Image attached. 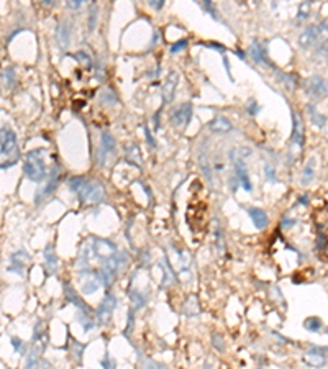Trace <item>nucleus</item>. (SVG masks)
Returning a JSON list of instances; mask_svg holds the SVG:
<instances>
[{
	"mask_svg": "<svg viewBox=\"0 0 328 369\" xmlns=\"http://www.w3.org/2000/svg\"><path fill=\"white\" fill-rule=\"evenodd\" d=\"M69 191L86 205H99L105 200L107 192L104 184L95 181V179L84 177V176H72L67 181Z\"/></svg>",
	"mask_w": 328,
	"mask_h": 369,
	"instance_id": "nucleus-1",
	"label": "nucleus"
},
{
	"mask_svg": "<svg viewBox=\"0 0 328 369\" xmlns=\"http://www.w3.org/2000/svg\"><path fill=\"white\" fill-rule=\"evenodd\" d=\"M44 154H46V149L36 148V149L28 151L25 156L23 172L31 182L39 184L48 177V169H46V164H44Z\"/></svg>",
	"mask_w": 328,
	"mask_h": 369,
	"instance_id": "nucleus-2",
	"label": "nucleus"
},
{
	"mask_svg": "<svg viewBox=\"0 0 328 369\" xmlns=\"http://www.w3.org/2000/svg\"><path fill=\"white\" fill-rule=\"evenodd\" d=\"M0 156L8 159L7 163L0 166V169H8V167H12L13 164L18 163V158H20L16 135L12 128L7 125L0 126Z\"/></svg>",
	"mask_w": 328,
	"mask_h": 369,
	"instance_id": "nucleus-3",
	"label": "nucleus"
},
{
	"mask_svg": "<svg viewBox=\"0 0 328 369\" xmlns=\"http://www.w3.org/2000/svg\"><path fill=\"white\" fill-rule=\"evenodd\" d=\"M228 158H230V163H231V166H233V171H235V174H233L235 181L238 182V186L243 189V191L251 194L253 192V182L250 179V174H248V167L245 164V161H243L245 158H241V156L238 154V149H231Z\"/></svg>",
	"mask_w": 328,
	"mask_h": 369,
	"instance_id": "nucleus-4",
	"label": "nucleus"
},
{
	"mask_svg": "<svg viewBox=\"0 0 328 369\" xmlns=\"http://www.w3.org/2000/svg\"><path fill=\"white\" fill-rule=\"evenodd\" d=\"M117 305H118L117 295L114 292H107L105 297L99 304L97 310H95V322H97L99 327H104L112 320V315H114Z\"/></svg>",
	"mask_w": 328,
	"mask_h": 369,
	"instance_id": "nucleus-5",
	"label": "nucleus"
},
{
	"mask_svg": "<svg viewBox=\"0 0 328 369\" xmlns=\"http://www.w3.org/2000/svg\"><path fill=\"white\" fill-rule=\"evenodd\" d=\"M90 248H92V253L95 258H99L100 262L112 258V256H115L117 253V245L112 242V240H107V238H97V237H92L90 238Z\"/></svg>",
	"mask_w": 328,
	"mask_h": 369,
	"instance_id": "nucleus-6",
	"label": "nucleus"
},
{
	"mask_svg": "<svg viewBox=\"0 0 328 369\" xmlns=\"http://www.w3.org/2000/svg\"><path fill=\"white\" fill-rule=\"evenodd\" d=\"M305 94L314 100L325 99L328 94V81L319 74L310 76L309 79L305 81Z\"/></svg>",
	"mask_w": 328,
	"mask_h": 369,
	"instance_id": "nucleus-7",
	"label": "nucleus"
},
{
	"mask_svg": "<svg viewBox=\"0 0 328 369\" xmlns=\"http://www.w3.org/2000/svg\"><path fill=\"white\" fill-rule=\"evenodd\" d=\"M115 146H117V141L112 133L109 131H104L100 135V146L97 149V156H95V163L97 166H105L107 163V158H109L110 154L115 153Z\"/></svg>",
	"mask_w": 328,
	"mask_h": 369,
	"instance_id": "nucleus-8",
	"label": "nucleus"
},
{
	"mask_svg": "<svg viewBox=\"0 0 328 369\" xmlns=\"http://www.w3.org/2000/svg\"><path fill=\"white\" fill-rule=\"evenodd\" d=\"M28 261H30V254L25 249H18L15 253L10 254V266L7 267L8 272H13L16 276L25 277L26 276V267Z\"/></svg>",
	"mask_w": 328,
	"mask_h": 369,
	"instance_id": "nucleus-9",
	"label": "nucleus"
},
{
	"mask_svg": "<svg viewBox=\"0 0 328 369\" xmlns=\"http://www.w3.org/2000/svg\"><path fill=\"white\" fill-rule=\"evenodd\" d=\"M192 115H194L192 104L190 102H184V104H180L179 107H176L171 112V122H172L174 126L184 128L192 122Z\"/></svg>",
	"mask_w": 328,
	"mask_h": 369,
	"instance_id": "nucleus-10",
	"label": "nucleus"
},
{
	"mask_svg": "<svg viewBox=\"0 0 328 369\" xmlns=\"http://www.w3.org/2000/svg\"><path fill=\"white\" fill-rule=\"evenodd\" d=\"M179 86V74L176 71H169L166 76V81L163 84V91H161V97H163V104H171L174 97H176V91Z\"/></svg>",
	"mask_w": 328,
	"mask_h": 369,
	"instance_id": "nucleus-11",
	"label": "nucleus"
},
{
	"mask_svg": "<svg viewBox=\"0 0 328 369\" xmlns=\"http://www.w3.org/2000/svg\"><path fill=\"white\" fill-rule=\"evenodd\" d=\"M58 186H59V166H58V164H54V166H53V169H51V171L48 172L46 186L43 187V191H39V192L36 194V204H39L43 199H46L48 195L53 194V192L56 191V189H58Z\"/></svg>",
	"mask_w": 328,
	"mask_h": 369,
	"instance_id": "nucleus-12",
	"label": "nucleus"
},
{
	"mask_svg": "<svg viewBox=\"0 0 328 369\" xmlns=\"http://www.w3.org/2000/svg\"><path fill=\"white\" fill-rule=\"evenodd\" d=\"M71 35H72V23L71 20H61L58 26H56V31H54V40H56V44L61 48V49H66L69 46L71 43Z\"/></svg>",
	"mask_w": 328,
	"mask_h": 369,
	"instance_id": "nucleus-13",
	"label": "nucleus"
},
{
	"mask_svg": "<svg viewBox=\"0 0 328 369\" xmlns=\"http://www.w3.org/2000/svg\"><path fill=\"white\" fill-rule=\"evenodd\" d=\"M304 363L314 369H320L327 365V355L322 348H317V346H312L310 350H307L304 353Z\"/></svg>",
	"mask_w": 328,
	"mask_h": 369,
	"instance_id": "nucleus-14",
	"label": "nucleus"
},
{
	"mask_svg": "<svg viewBox=\"0 0 328 369\" xmlns=\"http://www.w3.org/2000/svg\"><path fill=\"white\" fill-rule=\"evenodd\" d=\"M76 322L82 327L84 332H90V330H94L95 327H97L92 307H87V309H77L76 310Z\"/></svg>",
	"mask_w": 328,
	"mask_h": 369,
	"instance_id": "nucleus-15",
	"label": "nucleus"
},
{
	"mask_svg": "<svg viewBox=\"0 0 328 369\" xmlns=\"http://www.w3.org/2000/svg\"><path fill=\"white\" fill-rule=\"evenodd\" d=\"M43 256H44V271H46L48 276H54L59 269V259L54 251V246L51 243L46 245V248L43 251Z\"/></svg>",
	"mask_w": 328,
	"mask_h": 369,
	"instance_id": "nucleus-16",
	"label": "nucleus"
},
{
	"mask_svg": "<svg viewBox=\"0 0 328 369\" xmlns=\"http://www.w3.org/2000/svg\"><path fill=\"white\" fill-rule=\"evenodd\" d=\"M292 144L302 148L305 141V133H304V122L299 112H292Z\"/></svg>",
	"mask_w": 328,
	"mask_h": 369,
	"instance_id": "nucleus-17",
	"label": "nucleus"
},
{
	"mask_svg": "<svg viewBox=\"0 0 328 369\" xmlns=\"http://www.w3.org/2000/svg\"><path fill=\"white\" fill-rule=\"evenodd\" d=\"M99 287H104V284H102V277H100L99 271L95 269L92 274H89L87 277H84L81 290H82L84 295H92V294L97 292Z\"/></svg>",
	"mask_w": 328,
	"mask_h": 369,
	"instance_id": "nucleus-18",
	"label": "nucleus"
},
{
	"mask_svg": "<svg viewBox=\"0 0 328 369\" xmlns=\"http://www.w3.org/2000/svg\"><path fill=\"white\" fill-rule=\"evenodd\" d=\"M319 40V26L317 25H309L299 36V46L304 49H309L317 44Z\"/></svg>",
	"mask_w": 328,
	"mask_h": 369,
	"instance_id": "nucleus-19",
	"label": "nucleus"
},
{
	"mask_svg": "<svg viewBox=\"0 0 328 369\" xmlns=\"http://www.w3.org/2000/svg\"><path fill=\"white\" fill-rule=\"evenodd\" d=\"M208 130L213 133H218V135H227V133L233 130V123H231L227 117L217 115L215 119L210 120V123H208Z\"/></svg>",
	"mask_w": 328,
	"mask_h": 369,
	"instance_id": "nucleus-20",
	"label": "nucleus"
},
{
	"mask_svg": "<svg viewBox=\"0 0 328 369\" xmlns=\"http://www.w3.org/2000/svg\"><path fill=\"white\" fill-rule=\"evenodd\" d=\"M248 217L251 219L256 230H264L269 223V217L266 214V210L258 209V207H250V209H248Z\"/></svg>",
	"mask_w": 328,
	"mask_h": 369,
	"instance_id": "nucleus-21",
	"label": "nucleus"
},
{
	"mask_svg": "<svg viewBox=\"0 0 328 369\" xmlns=\"http://www.w3.org/2000/svg\"><path fill=\"white\" fill-rule=\"evenodd\" d=\"M63 287H64V297H66V300L69 302V304H72L76 307V310L77 309H87V302H84L82 300V297L79 295L77 292H76V289L72 287V286H69L67 282H64L63 284Z\"/></svg>",
	"mask_w": 328,
	"mask_h": 369,
	"instance_id": "nucleus-22",
	"label": "nucleus"
},
{
	"mask_svg": "<svg viewBox=\"0 0 328 369\" xmlns=\"http://www.w3.org/2000/svg\"><path fill=\"white\" fill-rule=\"evenodd\" d=\"M319 40H317V54L325 53L328 48V18L322 20L319 25Z\"/></svg>",
	"mask_w": 328,
	"mask_h": 369,
	"instance_id": "nucleus-23",
	"label": "nucleus"
},
{
	"mask_svg": "<svg viewBox=\"0 0 328 369\" xmlns=\"http://www.w3.org/2000/svg\"><path fill=\"white\" fill-rule=\"evenodd\" d=\"M305 110H307L309 120H310V123H312L314 126L320 128V130H322V128H325V125H327V117L322 114V112L317 110L315 105L307 104V105H305Z\"/></svg>",
	"mask_w": 328,
	"mask_h": 369,
	"instance_id": "nucleus-24",
	"label": "nucleus"
},
{
	"mask_svg": "<svg viewBox=\"0 0 328 369\" xmlns=\"http://www.w3.org/2000/svg\"><path fill=\"white\" fill-rule=\"evenodd\" d=\"M250 56L254 59V63H256V64H261V66H268L269 64V59H268V56H266L264 48L258 41H253L251 43V46H250Z\"/></svg>",
	"mask_w": 328,
	"mask_h": 369,
	"instance_id": "nucleus-25",
	"label": "nucleus"
},
{
	"mask_svg": "<svg viewBox=\"0 0 328 369\" xmlns=\"http://www.w3.org/2000/svg\"><path fill=\"white\" fill-rule=\"evenodd\" d=\"M130 300H132V304H133V310L138 312L141 309H145L146 304H148V295L143 294L138 289H133V290H130Z\"/></svg>",
	"mask_w": 328,
	"mask_h": 369,
	"instance_id": "nucleus-26",
	"label": "nucleus"
},
{
	"mask_svg": "<svg viewBox=\"0 0 328 369\" xmlns=\"http://www.w3.org/2000/svg\"><path fill=\"white\" fill-rule=\"evenodd\" d=\"M0 81H2V86L3 89H12L15 86V81H16V74H15V69L12 66H5L0 72Z\"/></svg>",
	"mask_w": 328,
	"mask_h": 369,
	"instance_id": "nucleus-27",
	"label": "nucleus"
},
{
	"mask_svg": "<svg viewBox=\"0 0 328 369\" xmlns=\"http://www.w3.org/2000/svg\"><path fill=\"white\" fill-rule=\"evenodd\" d=\"M184 314H185V317H189V318H195L197 315L200 314V305H199V300H197L195 295H190V297H187V300H185Z\"/></svg>",
	"mask_w": 328,
	"mask_h": 369,
	"instance_id": "nucleus-28",
	"label": "nucleus"
},
{
	"mask_svg": "<svg viewBox=\"0 0 328 369\" xmlns=\"http://www.w3.org/2000/svg\"><path fill=\"white\" fill-rule=\"evenodd\" d=\"M314 177H315V158H310L302 171V177H301L302 186H309L314 181Z\"/></svg>",
	"mask_w": 328,
	"mask_h": 369,
	"instance_id": "nucleus-29",
	"label": "nucleus"
},
{
	"mask_svg": "<svg viewBox=\"0 0 328 369\" xmlns=\"http://www.w3.org/2000/svg\"><path fill=\"white\" fill-rule=\"evenodd\" d=\"M215 249L218 251V254H223L225 249H227V245H225V235H223V230L222 227L217 223V227H215Z\"/></svg>",
	"mask_w": 328,
	"mask_h": 369,
	"instance_id": "nucleus-30",
	"label": "nucleus"
},
{
	"mask_svg": "<svg viewBox=\"0 0 328 369\" xmlns=\"http://www.w3.org/2000/svg\"><path fill=\"white\" fill-rule=\"evenodd\" d=\"M322 327H324V322L320 320L319 317H309L304 320V328L307 330V332H312V333H319Z\"/></svg>",
	"mask_w": 328,
	"mask_h": 369,
	"instance_id": "nucleus-31",
	"label": "nucleus"
},
{
	"mask_svg": "<svg viewBox=\"0 0 328 369\" xmlns=\"http://www.w3.org/2000/svg\"><path fill=\"white\" fill-rule=\"evenodd\" d=\"M200 7H202L203 12L210 13V16H212L213 20H217V21H220V23H223V20H222V16H220L217 7H215V5H213L212 2H208V0H205V2H202V3H200Z\"/></svg>",
	"mask_w": 328,
	"mask_h": 369,
	"instance_id": "nucleus-32",
	"label": "nucleus"
},
{
	"mask_svg": "<svg viewBox=\"0 0 328 369\" xmlns=\"http://www.w3.org/2000/svg\"><path fill=\"white\" fill-rule=\"evenodd\" d=\"M127 159L133 161L137 166H141V153H140V148L137 144H130L127 148Z\"/></svg>",
	"mask_w": 328,
	"mask_h": 369,
	"instance_id": "nucleus-33",
	"label": "nucleus"
},
{
	"mask_svg": "<svg viewBox=\"0 0 328 369\" xmlns=\"http://www.w3.org/2000/svg\"><path fill=\"white\" fill-rule=\"evenodd\" d=\"M84 351H86V345L79 343V342H76L74 338H72V342H71V353H72V356H74V360L77 363L82 361V353H84Z\"/></svg>",
	"mask_w": 328,
	"mask_h": 369,
	"instance_id": "nucleus-34",
	"label": "nucleus"
},
{
	"mask_svg": "<svg viewBox=\"0 0 328 369\" xmlns=\"http://www.w3.org/2000/svg\"><path fill=\"white\" fill-rule=\"evenodd\" d=\"M141 369H169L166 365L153 360V358H141Z\"/></svg>",
	"mask_w": 328,
	"mask_h": 369,
	"instance_id": "nucleus-35",
	"label": "nucleus"
},
{
	"mask_svg": "<svg viewBox=\"0 0 328 369\" xmlns=\"http://www.w3.org/2000/svg\"><path fill=\"white\" fill-rule=\"evenodd\" d=\"M210 338H212V346H213V348L217 350L218 353H223V351H225V340L222 337V333L213 332Z\"/></svg>",
	"mask_w": 328,
	"mask_h": 369,
	"instance_id": "nucleus-36",
	"label": "nucleus"
},
{
	"mask_svg": "<svg viewBox=\"0 0 328 369\" xmlns=\"http://www.w3.org/2000/svg\"><path fill=\"white\" fill-rule=\"evenodd\" d=\"M12 348H13V351L16 355H20V356H23L25 353H26V345H25V342L21 338H18V337H13L12 340Z\"/></svg>",
	"mask_w": 328,
	"mask_h": 369,
	"instance_id": "nucleus-37",
	"label": "nucleus"
},
{
	"mask_svg": "<svg viewBox=\"0 0 328 369\" xmlns=\"http://www.w3.org/2000/svg\"><path fill=\"white\" fill-rule=\"evenodd\" d=\"M97 16H99V7L95 3L90 5V12H89V31L95 30V25H97Z\"/></svg>",
	"mask_w": 328,
	"mask_h": 369,
	"instance_id": "nucleus-38",
	"label": "nucleus"
},
{
	"mask_svg": "<svg viewBox=\"0 0 328 369\" xmlns=\"http://www.w3.org/2000/svg\"><path fill=\"white\" fill-rule=\"evenodd\" d=\"M310 8H312V2H302L299 5V12H297V21L305 20L310 15Z\"/></svg>",
	"mask_w": 328,
	"mask_h": 369,
	"instance_id": "nucleus-39",
	"label": "nucleus"
},
{
	"mask_svg": "<svg viewBox=\"0 0 328 369\" xmlns=\"http://www.w3.org/2000/svg\"><path fill=\"white\" fill-rule=\"evenodd\" d=\"M102 102L104 104H107V105H112V104H117V94H115V91L114 89H105L104 91V94H102Z\"/></svg>",
	"mask_w": 328,
	"mask_h": 369,
	"instance_id": "nucleus-40",
	"label": "nucleus"
},
{
	"mask_svg": "<svg viewBox=\"0 0 328 369\" xmlns=\"http://www.w3.org/2000/svg\"><path fill=\"white\" fill-rule=\"evenodd\" d=\"M133 328H135V310L130 309L128 310V318H127V327H125V332H123V335L130 338V335L133 333Z\"/></svg>",
	"mask_w": 328,
	"mask_h": 369,
	"instance_id": "nucleus-41",
	"label": "nucleus"
},
{
	"mask_svg": "<svg viewBox=\"0 0 328 369\" xmlns=\"http://www.w3.org/2000/svg\"><path fill=\"white\" fill-rule=\"evenodd\" d=\"M100 368H102V369H117V361H115V358H112L109 353H107V355L100 360Z\"/></svg>",
	"mask_w": 328,
	"mask_h": 369,
	"instance_id": "nucleus-42",
	"label": "nucleus"
},
{
	"mask_svg": "<svg viewBox=\"0 0 328 369\" xmlns=\"http://www.w3.org/2000/svg\"><path fill=\"white\" fill-rule=\"evenodd\" d=\"M187 43H189V40H179V41H176V43H172L171 44V48H169V53L171 54H177V53H180V51H184L185 48H187Z\"/></svg>",
	"mask_w": 328,
	"mask_h": 369,
	"instance_id": "nucleus-43",
	"label": "nucleus"
},
{
	"mask_svg": "<svg viewBox=\"0 0 328 369\" xmlns=\"http://www.w3.org/2000/svg\"><path fill=\"white\" fill-rule=\"evenodd\" d=\"M200 167H202L203 176H205L207 181H208V182H212V169H210V166H208L207 156H203V158H200Z\"/></svg>",
	"mask_w": 328,
	"mask_h": 369,
	"instance_id": "nucleus-44",
	"label": "nucleus"
},
{
	"mask_svg": "<svg viewBox=\"0 0 328 369\" xmlns=\"http://www.w3.org/2000/svg\"><path fill=\"white\" fill-rule=\"evenodd\" d=\"M264 172H266V179H268L269 182H276V172H274V167L266 163L264 164Z\"/></svg>",
	"mask_w": 328,
	"mask_h": 369,
	"instance_id": "nucleus-45",
	"label": "nucleus"
},
{
	"mask_svg": "<svg viewBox=\"0 0 328 369\" xmlns=\"http://www.w3.org/2000/svg\"><path fill=\"white\" fill-rule=\"evenodd\" d=\"M246 110H248V114H250L251 117H256V115L259 114V110H261V109H259V105H258L256 100L251 99V100H250V105H248V107H246Z\"/></svg>",
	"mask_w": 328,
	"mask_h": 369,
	"instance_id": "nucleus-46",
	"label": "nucleus"
},
{
	"mask_svg": "<svg viewBox=\"0 0 328 369\" xmlns=\"http://www.w3.org/2000/svg\"><path fill=\"white\" fill-rule=\"evenodd\" d=\"M74 58L77 59V61H81L82 64H87V68H90L92 66V63H90V58L86 54V53H76L74 54Z\"/></svg>",
	"mask_w": 328,
	"mask_h": 369,
	"instance_id": "nucleus-47",
	"label": "nucleus"
},
{
	"mask_svg": "<svg viewBox=\"0 0 328 369\" xmlns=\"http://www.w3.org/2000/svg\"><path fill=\"white\" fill-rule=\"evenodd\" d=\"M205 46L207 48H212V49H217L220 54H225V51H227V49H225V46H222V44H218V43H207Z\"/></svg>",
	"mask_w": 328,
	"mask_h": 369,
	"instance_id": "nucleus-48",
	"label": "nucleus"
},
{
	"mask_svg": "<svg viewBox=\"0 0 328 369\" xmlns=\"http://www.w3.org/2000/svg\"><path fill=\"white\" fill-rule=\"evenodd\" d=\"M145 135H146V141H148L150 148H156V141H155V138L151 136V133H150V130H148V126H145Z\"/></svg>",
	"mask_w": 328,
	"mask_h": 369,
	"instance_id": "nucleus-49",
	"label": "nucleus"
},
{
	"mask_svg": "<svg viewBox=\"0 0 328 369\" xmlns=\"http://www.w3.org/2000/svg\"><path fill=\"white\" fill-rule=\"evenodd\" d=\"M66 5H67V8H71V10H77V8H81V7H82L84 2H82V0H72V2H67Z\"/></svg>",
	"mask_w": 328,
	"mask_h": 369,
	"instance_id": "nucleus-50",
	"label": "nucleus"
},
{
	"mask_svg": "<svg viewBox=\"0 0 328 369\" xmlns=\"http://www.w3.org/2000/svg\"><path fill=\"white\" fill-rule=\"evenodd\" d=\"M150 7H153L155 10H161L164 7V0H151Z\"/></svg>",
	"mask_w": 328,
	"mask_h": 369,
	"instance_id": "nucleus-51",
	"label": "nucleus"
},
{
	"mask_svg": "<svg viewBox=\"0 0 328 369\" xmlns=\"http://www.w3.org/2000/svg\"><path fill=\"white\" fill-rule=\"evenodd\" d=\"M35 369H53V368H51V365H49V363H48V361H44V360H41V361H39V363H38V366H36Z\"/></svg>",
	"mask_w": 328,
	"mask_h": 369,
	"instance_id": "nucleus-52",
	"label": "nucleus"
},
{
	"mask_svg": "<svg viewBox=\"0 0 328 369\" xmlns=\"http://www.w3.org/2000/svg\"><path fill=\"white\" fill-rule=\"evenodd\" d=\"M223 66H225V69H227V74H228V77H230V81H233V77H231V74H230V64H228V59L225 58V56H223Z\"/></svg>",
	"mask_w": 328,
	"mask_h": 369,
	"instance_id": "nucleus-53",
	"label": "nucleus"
},
{
	"mask_svg": "<svg viewBox=\"0 0 328 369\" xmlns=\"http://www.w3.org/2000/svg\"><path fill=\"white\" fill-rule=\"evenodd\" d=\"M236 56H238L240 59H246V53H243L241 49H236Z\"/></svg>",
	"mask_w": 328,
	"mask_h": 369,
	"instance_id": "nucleus-54",
	"label": "nucleus"
},
{
	"mask_svg": "<svg viewBox=\"0 0 328 369\" xmlns=\"http://www.w3.org/2000/svg\"><path fill=\"white\" fill-rule=\"evenodd\" d=\"M202 369H213V365L210 361H205L203 363V366H202Z\"/></svg>",
	"mask_w": 328,
	"mask_h": 369,
	"instance_id": "nucleus-55",
	"label": "nucleus"
},
{
	"mask_svg": "<svg viewBox=\"0 0 328 369\" xmlns=\"http://www.w3.org/2000/svg\"><path fill=\"white\" fill-rule=\"evenodd\" d=\"M305 199H307V195H302V197H301V200H299V202H301V204H307L309 200H305Z\"/></svg>",
	"mask_w": 328,
	"mask_h": 369,
	"instance_id": "nucleus-56",
	"label": "nucleus"
},
{
	"mask_svg": "<svg viewBox=\"0 0 328 369\" xmlns=\"http://www.w3.org/2000/svg\"><path fill=\"white\" fill-rule=\"evenodd\" d=\"M256 369H264V368H256Z\"/></svg>",
	"mask_w": 328,
	"mask_h": 369,
	"instance_id": "nucleus-57",
	"label": "nucleus"
},
{
	"mask_svg": "<svg viewBox=\"0 0 328 369\" xmlns=\"http://www.w3.org/2000/svg\"><path fill=\"white\" fill-rule=\"evenodd\" d=\"M327 335H328V328H327Z\"/></svg>",
	"mask_w": 328,
	"mask_h": 369,
	"instance_id": "nucleus-58",
	"label": "nucleus"
}]
</instances>
